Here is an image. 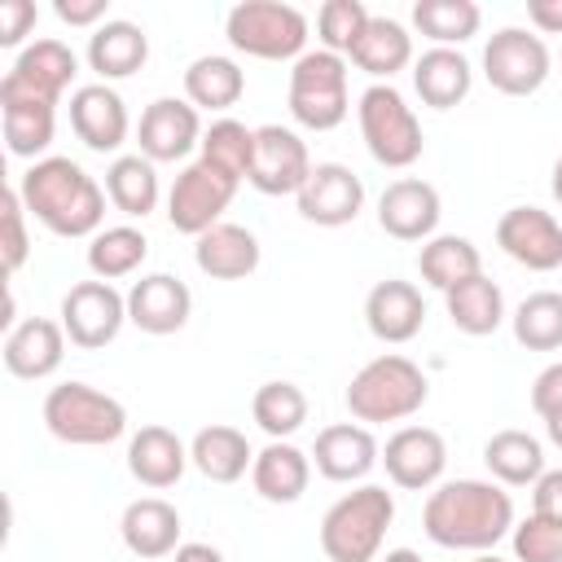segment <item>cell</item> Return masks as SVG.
<instances>
[{
    "instance_id": "obj_8",
    "label": "cell",
    "mask_w": 562,
    "mask_h": 562,
    "mask_svg": "<svg viewBox=\"0 0 562 562\" xmlns=\"http://www.w3.org/2000/svg\"><path fill=\"white\" fill-rule=\"evenodd\" d=\"M347 61L329 48H312L290 70V114L307 132H334L347 119Z\"/></svg>"
},
{
    "instance_id": "obj_10",
    "label": "cell",
    "mask_w": 562,
    "mask_h": 562,
    "mask_svg": "<svg viewBox=\"0 0 562 562\" xmlns=\"http://www.w3.org/2000/svg\"><path fill=\"white\" fill-rule=\"evenodd\" d=\"M553 70L549 44L522 26H501L487 44H483V75L496 92L505 97H531L544 88Z\"/></svg>"
},
{
    "instance_id": "obj_46",
    "label": "cell",
    "mask_w": 562,
    "mask_h": 562,
    "mask_svg": "<svg viewBox=\"0 0 562 562\" xmlns=\"http://www.w3.org/2000/svg\"><path fill=\"white\" fill-rule=\"evenodd\" d=\"M35 18H40V9H35L31 0H4V4H0V44H4V48H18V44L31 35Z\"/></svg>"
},
{
    "instance_id": "obj_4",
    "label": "cell",
    "mask_w": 562,
    "mask_h": 562,
    "mask_svg": "<svg viewBox=\"0 0 562 562\" xmlns=\"http://www.w3.org/2000/svg\"><path fill=\"white\" fill-rule=\"evenodd\" d=\"M430 400V382L426 373L408 360V356H373L347 386V413L360 426H382V422H404L413 413H422V404Z\"/></svg>"
},
{
    "instance_id": "obj_28",
    "label": "cell",
    "mask_w": 562,
    "mask_h": 562,
    "mask_svg": "<svg viewBox=\"0 0 562 562\" xmlns=\"http://www.w3.org/2000/svg\"><path fill=\"white\" fill-rule=\"evenodd\" d=\"M250 483L268 505H294L312 483V461H307L303 448H294L285 439H272L263 452H255Z\"/></svg>"
},
{
    "instance_id": "obj_48",
    "label": "cell",
    "mask_w": 562,
    "mask_h": 562,
    "mask_svg": "<svg viewBox=\"0 0 562 562\" xmlns=\"http://www.w3.org/2000/svg\"><path fill=\"white\" fill-rule=\"evenodd\" d=\"M531 514H540L549 522H562V470H544L531 483Z\"/></svg>"
},
{
    "instance_id": "obj_27",
    "label": "cell",
    "mask_w": 562,
    "mask_h": 562,
    "mask_svg": "<svg viewBox=\"0 0 562 562\" xmlns=\"http://www.w3.org/2000/svg\"><path fill=\"white\" fill-rule=\"evenodd\" d=\"M189 465V448L167 426H140L127 443V470L145 487H176Z\"/></svg>"
},
{
    "instance_id": "obj_16",
    "label": "cell",
    "mask_w": 562,
    "mask_h": 562,
    "mask_svg": "<svg viewBox=\"0 0 562 562\" xmlns=\"http://www.w3.org/2000/svg\"><path fill=\"white\" fill-rule=\"evenodd\" d=\"M439 215H443L439 189L430 180H417V176L391 180L378 198V224L395 241H430L439 228Z\"/></svg>"
},
{
    "instance_id": "obj_37",
    "label": "cell",
    "mask_w": 562,
    "mask_h": 562,
    "mask_svg": "<svg viewBox=\"0 0 562 562\" xmlns=\"http://www.w3.org/2000/svg\"><path fill=\"white\" fill-rule=\"evenodd\" d=\"M198 158L206 167H215L220 176L228 180H250V162H255V127L237 123V119H215L206 132H202V145H198Z\"/></svg>"
},
{
    "instance_id": "obj_1",
    "label": "cell",
    "mask_w": 562,
    "mask_h": 562,
    "mask_svg": "<svg viewBox=\"0 0 562 562\" xmlns=\"http://www.w3.org/2000/svg\"><path fill=\"white\" fill-rule=\"evenodd\" d=\"M422 527L439 549L492 553L514 531V501L487 479H452L426 496Z\"/></svg>"
},
{
    "instance_id": "obj_52",
    "label": "cell",
    "mask_w": 562,
    "mask_h": 562,
    "mask_svg": "<svg viewBox=\"0 0 562 562\" xmlns=\"http://www.w3.org/2000/svg\"><path fill=\"white\" fill-rule=\"evenodd\" d=\"M544 435H549V443H553V448H562V413L544 422Z\"/></svg>"
},
{
    "instance_id": "obj_35",
    "label": "cell",
    "mask_w": 562,
    "mask_h": 562,
    "mask_svg": "<svg viewBox=\"0 0 562 562\" xmlns=\"http://www.w3.org/2000/svg\"><path fill=\"white\" fill-rule=\"evenodd\" d=\"M105 198L127 220H145L158 206V171L145 154H119L105 167Z\"/></svg>"
},
{
    "instance_id": "obj_40",
    "label": "cell",
    "mask_w": 562,
    "mask_h": 562,
    "mask_svg": "<svg viewBox=\"0 0 562 562\" xmlns=\"http://www.w3.org/2000/svg\"><path fill=\"white\" fill-rule=\"evenodd\" d=\"M509 325H514L518 347H527V351H558L562 347V294L558 290L527 294L514 307Z\"/></svg>"
},
{
    "instance_id": "obj_43",
    "label": "cell",
    "mask_w": 562,
    "mask_h": 562,
    "mask_svg": "<svg viewBox=\"0 0 562 562\" xmlns=\"http://www.w3.org/2000/svg\"><path fill=\"white\" fill-rule=\"evenodd\" d=\"M369 18H373V13H369L360 0H325V4H321V13H316L321 48H329V53L347 57V53L356 48V40L364 35Z\"/></svg>"
},
{
    "instance_id": "obj_54",
    "label": "cell",
    "mask_w": 562,
    "mask_h": 562,
    "mask_svg": "<svg viewBox=\"0 0 562 562\" xmlns=\"http://www.w3.org/2000/svg\"><path fill=\"white\" fill-rule=\"evenodd\" d=\"M549 184H553V202L562 206V158L553 162V180H549Z\"/></svg>"
},
{
    "instance_id": "obj_20",
    "label": "cell",
    "mask_w": 562,
    "mask_h": 562,
    "mask_svg": "<svg viewBox=\"0 0 562 562\" xmlns=\"http://www.w3.org/2000/svg\"><path fill=\"white\" fill-rule=\"evenodd\" d=\"M4 369L22 382H40L48 373H57L61 356H66V329L61 321H48V316H26L18 321L9 334H4Z\"/></svg>"
},
{
    "instance_id": "obj_45",
    "label": "cell",
    "mask_w": 562,
    "mask_h": 562,
    "mask_svg": "<svg viewBox=\"0 0 562 562\" xmlns=\"http://www.w3.org/2000/svg\"><path fill=\"white\" fill-rule=\"evenodd\" d=\"M0 206H4V272L13 277L22 263H26V255H31V237H26V206H22V198H18V189H4V198H0Z\"/></svg>"
},
{
    "instance_id": "obj_15",
    "label": "cell",
    "mask_w": 562,
    "mask_h": 562,
    "mask_svg": "<svg viewBox=\"0 0 562 562\" xmlns=\"http://www.w3.org/2000/svg\"><path fill=\"white\" fill-rule=\"evenodd\" d=\"M294 202H299V215L307 224H316V228H342V224H351L360 215L364 184L342 162H316Z\"/></svg>"
},
{
    "instance_id": "obj_14",
    "label": "cell",
    "mask_w": 562,
    "mask_h": 562,
    "mask_svg": "<svg viewBox=\"0 0 562 562\" xmlns=\"http://www.w3.org/2000/svg\"><path fill=\"white\" fill-rule=\"evenodd\" d=\"M496 246L527 272L562 268V224L540 206H509L496 220Z\"/></svg>"
},
{
    "instance_id": "obj_49",
    "label": "cell",
    "mask_w": 562,
    "mask_h": 562,
    "mask_svg": "<svg viewBox=\"0 0 562 562\" xmlns=\"http://www.w3.org/2000/svg\"><path fill=\"white\" fill-rule=\"evenodd\" d=\"M105 9H110V0H53V13L66 26H92L97 31L101 22H110Z\"/></svg>"
},
{
    "instance_id": "obj_39",
    "label": "cell",
    "mask_w": 562,
    "mask_h": 562,
    "mask_svg": "<svg viewBox=\"0 0 562 562\" xmlns=\"http://www.w3.org/2000/svg\"><path fill=\"white\" fill-rule=\"evenodd\" d=\"M149 255V241L140 228L132 224H114V228H101L88 246V268L97 281H119V277H132Z\"/></svg>"
},
{
    "instance_id": "obj_19",
    "label": "cell",
    "mask_w": 562,
    "mask_h": 562,
    "mask_svg": "<svg viewBox=\"0 0 562 562\" xmlns=\"http://www.w3.org/2000/svg\"><path fill=\"white\" fill-rule=\"evenodd\" d=\"M189 312H193V294L171 272H149L127 290V321L140 334H158V338L176 334L189 325Z\"/></svg>"
},
{
    "instance_id": "obj_30",
    "label": "cell",
    "mask_w": 562,
    "mask_h": 562,
    "mask_svg": "<svg viewBox=\"0 0 562 562\" xmlns=\"http://www.w3.org/2000/svg\"><path fill=\"white\" fill-rule=\"evenodd\" d=\"M241 92H246V70L224 53H206V57L189 61V70H184V101L193 110L224 114L241 101Z\"/></svg>"
},
{
    "instance_id": "obj_5",
    "label": "cell",
    "mask_w": 562,
    "mask_h": 562,
    "mask_svg": "<svg viewBox=\"0 0 562 562\" xmlns=\"http://www.w3.org/2000/svg\"><path fill=\"white\" fill-rule=\"evenodd\" d=\"M44 426L70 448H101L127 430V408L88 382H61L44 395Z\"/></svg>"
},
{
    "instance_id": "obj_32",
    "label": "cell",
    "mask_w": 562,
    "mask_h": 562,
    "mask_svg": "<svg viewBox=\"0 0 562 562\" xmlns=\"http://www.w3.org/2000/svg\"><path fill=\"white\" fill-rule=\"evenodd\" d=\"M189 461L211 483H237L255 465V452L237 426H202L189 443Z\"/></svg>"
},
{
    "instance_id": "obj_53",
    "label": "cell",
    "mask_w": 562,
    "mask_h": 562,
    "mask_svg": "<svg viewBox=\"0 0 562 562\" xmlns=\"http://www.w3.org/2000/svg\"><path fill=\"white\" fill-rule=\"evenodd\" d=\"M382 562H426V558H422L417 549H391V553H386Z\"/></svg>"
},
{
    "instance_id": "obj_33",
    "label": "cell",
    "mask_w": 562,
    "mask_h": 562,
    "mask_svg": "<svg viewBox=\"0 0 562 562\" xmlns=\"http://www.w3.org/2000/svg\"><path fill=\"white\" fill-rule=\"evenodd\" d=\"M443 307H448V321L461 329V334H470V338H487V334H496L501 329V321H505V294H501V285L492 281V277H470V281H461V285H452L448 294H443Z\"/></svg>"
},
{
    "instance_id": "obj_13",
    "label": "cell",
    "mask_w": 562,
    "mask_h": 562,
    "mask_svg": "<svg viewBox=\"0 0 562 562\" xmlns=\"http://www.w3.org/2000/svg\"><path fill=\"white\" fill-rule=\"evenodd\" d=\"M312 176V158H307V145L299 140V132L290 127H255V162H250V184L268 198H285L307 184Z\"/></svg>"
},
{
    "instance_id": "obj_26",
    "label": "cell",
    "mask_w": 562,
    "mask_h": 562,
    "mask_svg": "<svg viewBox=\"0 0 562 562\" xmlns=\"http://www.w3.org/2000/svg\"><path fill=\"white\" fill-rule=\"evenodd\" d=\"M413 88L422 97V105L430 110H452L470 97L474 88V66L465 61V53L457 48H426L413 61Z\"/></svg>"
},
{
    "instance_id": "obj_29",
    "label": "cell",
    "mask_w": 562,
    "mask_h": 562,
    "mask_svg": "<svg viewBox=\"0 0 562 562\" xmlns=\"http://www.w3.org/2000/svg\"><path fill=\"white\" fill-rule=\"evenodd\" d=\"M149 61V35L136 22L110 18L88 35V66L101 75V83L110 79H127Z\"/></svg>"
},
{
    "instance_id": "obj_50",
    "label": "cell",
    "mask_w": 562,
    "mask_h": 562,
    "mask_svg": "<svg viewBox=\"0 0 562 562\" xmlns=\"http://www.w3.org/2000/svg\"><path fill=\"white\" fill-rule=\"evenodd\" d=\"M527 18L540 35H562V0H527Z\"/></svg>"
},
{
    "instance_id": "obj_24",
    "label": "cell",
    "mask_w": 562,
    "mask_h": 562,
    "mask_svg": "<svg viewBox=\"0 0 562 562\" xmlns=\"http://www.w3.org/2000/svg\"><path fill=\"white\" fill-rule=\"evenodd\" d=\"M119 536L127 544V553L154 562V558H171L180 549V514L176 505H167L162 496H140L123 509Z\"/></svg>"
},
{
    "instance_id": "obj_12",
    "label": "cell",
    "mask_w": 562,
    "mask_h": 562,
    "mask_svg": "<svg viewBox=\"0 0 562 562\" xmlns=\"http://www.w3.org/2000/svg\"><path fill=\"white\" fill-rule=\"evenodd\" d=\"M127 325V294H119L110 281H79L61 299V329L75 347L97 351L119 338Z\"/></svg>"
},
{
    "instance_id": "obj_9",
    "label": "cell",
    "mask_w": 562,
    "mask_h": 562,
    "mask_svg": "<svg viewBox=\"0 0 562 562\" xmlns=\"http://www.w3.org/2000/svg\"><path fill=\"white\" fill-rule=\"evenodd\" d=\"M75 75H79V57L61 40H35L13 57L9 75L0 79V105H53L57 110Z\"/></svg>"
},
{
    "instance_id": "obj_7",
    "label": "cell",
    "mask_w": 562,
    "mask_h": 562,
    "mask_svg": "<svg viewBox=\"0 0 562 562\" xmlns=\"http://www.w3.org/2000/svg\"><path fill=\"white\" fill-rule=\"evenodd\" d=\"M224 35L237 53L259 61H299L307 44V18L281 0H241L224 18Z\"/></svg>"
},
{
    "instance_id": "obj_31",
    "label": "cell",
    "mask_w": 562,
    "mask_h": 562,
    "mask_svg": "<svg viewBox=\"0 0 562 562\" xmlns=\"http://www.w3.org/2000/svg\"><path fill=\"white\" fill-rule=\"evenodd\" d=\"M364 75H373L378 83H391V75H400L408 61H413V35L395 22V18H382L373 13L364 35L356 40V48L347 53Z\"/></svg>"
},
{
    "instance_id": "obj_36",
    "label": "cell",
    "mask_w": 562,
    "mask_h": 562,
    "mask_svg": "<svg viewBox=\"0 0 562 562\" xmlns=\"http://www.w3.org/2000/svg\"><path fill=\"white\" fill-rule=\"evenodd\" d=\"M417 272H422L426 285H435V290L448 294L452 285H461V281H470V277L483 272V255H479V246H474L470 237L443 233V237H430V241L422 246Z\"/></svg>"
},
{
    "instance_id": "obj_42",
    "label": "cell",
    "mask_w": 562,
    "mask_h": 562,
    "mask_svg": "<svg viewBox=\"0 0 562 562\" xmlns=\"http://www.w3.org/2000/svg\"><path fill=\"white\" fill-rule=\"evenodd\" d=\"M0 123H4V145L13 158H35L53 145L57 132V110L53 105H0Z\"/></svg>"
},
{
    "instance_id": "obj_25",
    "label": "cell",
    "mask_w": 562,
    "mask_h": 562,
    "mask_svg": "<svg viewBox=\"0 0 562 562\" xmlns=\"http://www.w3.org/2000/svg\"><path fill=\"white\" fill-rule=\"evenodd\" d=\"M193 263L211 281H241L259 268V241L241 224H215L202 237H193Z\"/></svg>"
},
{
    "instance_id": "obj_47",
    "label": "cell",
    "mask_w": 562,
    "mask_h": 562,
    "mask_svg": "<svg viewBox=\"0 0 562 562\" xmlns=\"http://www.w3.org/2000/svg\"><path fill=\"white\" fill-rule=\"evenodd\" d=\"M531 408H536L544 422L562 413V360L536 373V382H531Z\"/></svg>"
},
{
    "instance_id": "obj_23",
    "label": "cell",
    "mask_w": 562,
    "mask_h": 562,
    "mask_svg": "<svg viewBox=\"0 0 562 562\" xmlns=\"http://www.w3.org/2000/svg\"><path fill=\"white\" fill-rule=\"evenodd\" d=\"M316 470L329 479V483H360L378 461H382V448L373 439L369 426L360 422H334L316 435Z\"/></svg>"
},
{
    "instance_id": "obj_34",
    "label": "cell",
    "mask_w": 562,
    "mask_h": 562,
    "mask_svg": "<svg viewBox=\"0 0 562 562\" xmlns=\"http://www.w3.org/2000/svg\"><path fill=\"white\" fill-rule=\"evenodd\" d=\"M483 465L492 470L496 483L505 487H527L544 474V448L536 435L527 430H496L487 443H483Z\"/></svg>"
},
{
    "instance_id": "obj_51",
    "label": "cell",
    "mask_w": 562,
    "mask_h": 562,
    "mask_svg": "<svg viewBox=\"0 0 562 562\" xmlns=\"http://www.w3.org/2000/svg\"><path fill=\"white\" fill-rule=\"evenodd\" d=\"M171 562H224V553L215 544H206V540H189V544H180L171 553Z\"/></svg>"
},
{
    "instance_id": "obj_2",
    "label": "cell",
    "mask_w": 562,
    "mask_h": 562,
    "mask_svg": "<svg viewBox=\"0 0 562 562\" xmlns=\"http://www.w3.org/2000/svg\"><path fill=\"white\" fill-rule=\"evenodd\" d=\"M18 198L31 220H40L53 237H97L105 220V189L75 158H40L22 171Z\"/></svg>"
},
{
    "instance_id": "obj_6",
    "label": "cell",
    "mask_w": 562,
    "mask_h": 562,
    "mask_svg": "<svg viewBox=\"0 0 562 562\" xmlns=\"http://www.w3.org/2000/svg\"><path fill=\"white\" fill-rule=\"evenodd\" d=\"M356 119H360V136H364V149L373 154V162H382L391 171H404L422 158L426 136H422V123H417V114H413V105L404 101L400 88L369 83L360 92Z\"/></svg>"
},
{
    "instance_id": "obj_22",
    "label": "cell",
    "mask_w": 562,
    "mask_h": 562,
    "mask_svg": "<svg viewBox=\"0 0 562 562\" xmlns=\"http://www.w3.org/2000/svg\"><path fill=\"white\" fill-rule=\"evenodd\" d=\"M364 325H369V334L378 342H391V347L413 342L422 334V325H426V299H422V290L413 281H395V277L391 281H378L369 290V299H364Z\"/></svg>"
},
{
    "instance_id": "obj_55",
    "label": "cell",
    "mask_w": 562,
    "mask_h": 562,
    "mask_svg": "<svg viewBox=\"0 0 562 562\" xmlns=\"http://www.w3.org/2000/svg\"><path fill=\"white\" fill-rule=\"evenodd\" d=\"M470 562H505V558H496V553H474Z\"/></svg>"
},
{
    "instance_id": "obj_3",
    "label": "cell",
    "mask_w": 562,
    "mask_h": 562,
    "mask_svg": "<svg viewBox=\"0 0 562 562\" xmlns=\"http://www.w3.org/2000/svg\"><path fill=\"white\" fill-rule=\"evenodd\" d=\"M395 522V496L378 483H360L338 496L321 518V553L329 562H373Z\"/></svg>"
},
{
    "instance_id": "obj_41",
    "label": "cell",
    "mask_w": 562,
    "mask_h": 562,
    "mask_svg": "<svg viewBox=\"0 0 562 562\" xmlns=\"http://www.w3.org/2000/svg\"><path fill=\"white\" fill-rule=\"evenodd\" d=\"M250 417L259 422L263 435L290 439L307 422V395L294 382H263L255 391V400H250Z\"/></svg>"
},
{
    "instance_id": "obj_17",
    "label": "cell",
    "mask_w": 562,
    "mask_h": 562,
    "mask_svg": "<svg viewBox=\"0 0 562 562\" xmlns=\"http://www.w3.org/2000/svg\"><path fill=\"white\" fill-rule=\"evenodd\" d=\"M140 154L149 162H180L202 145V119L189 101L180 97H158L145 105L140 127H136Z\"/></svg>"
},
{
    "instance_id": "obj_18",
    "label": "cell",
    "mask_w": 562,
    "mask_h": 562,
    "mask_svg": "<svg viewBox=\"0 0 562 562\" xmlns=\"http://www.w3.org/2000/svg\"><path fill=\"white\" fill-rule=\"evenodd\" d=\"M382 465L391 474L395 487L404 492H426L443 479V465H448V443L439 430L430 426H400L386 448H382Z\"/></svg>"
},
{
    "instance_id": "obj_38",
    "label": "cell",
    "mask_w": 562,
    "mask_h": 562,
    "mask_svg": "<svg viewBox=\"0 0 562 562\" xmlns=\"http://www.w3.org/2000/svg\"><path fill=\"white\" fill-rule=\"evenodd\" d=\"M479 4L474 0H417L413 4V26L435 40V48H457L470 35H479Z\"/></svg>"
},
{
    "instance_id": "obj_11",
    "label": "cell",
    "mask_w": 562,
    "mask_h": 562,
    "mask_svg": "<svg viewBox=\"0 0 562 562\" xmlns=\"http://www.w3.org/2000/svg\"><path fill=\"white\" fill-rule=\"evenodd\" d=\"M233 193H237V180L220 176L215 167H206V162L198 158V162H189V167L171 180V189H167V220H171L176 233L202 237L206 228L224 224L220 215L228 211Z\"/></svg>"
},
{
    "instance_id": "obj_44",
    "label": "cell",
    "mask_w": 562,
    "mask_h": 562,
    "mask_svg": "<svg viewBox=\"0 0 562 562\" xmlns=\"http://www.w3.org/2000/svg\"><path fill=\"white\" fill-rule=\"evenodd\" d=\"M518 562H562V522H549L540 514H527L509 531Z\"/></svg>"
},
{
    "instance_id": "obj_21",
    "label": "cell",
    "mask_w": 562,
    "mask_h": 562,
    "mask_svg": "<svg viewBox=\"0 0 562 562\" xmlns=\"http://www.w3.org/2000/svg\"><path fill=\"white\" fill-rule=\"evenodd\" d=\"M70 127L92 154H114L127 140V105L110 83H83L70 92Z\"/></svg>"
}]
</instances>
